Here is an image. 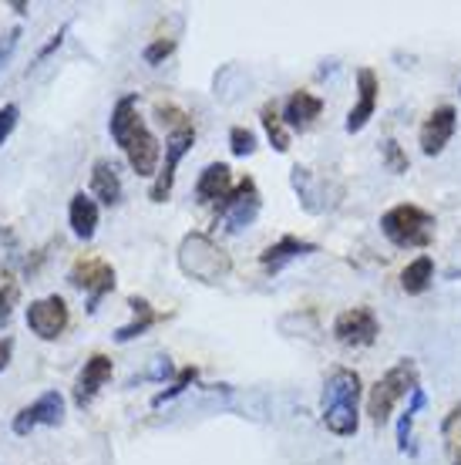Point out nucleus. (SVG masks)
Masks as SVG:
<instances>
[{
	"instance_id": "20",
	"label": "nucleus",
	"mask_w": 461,
	"mask_h": 465,
	"mask_svg": "<svg viewBox=\"0 0 461 465\" xmlns=\"http://www.w3.org/2000/svg\"><path fill=\"white\" fill-rule=\"evenodd\" d=\"M323 112V98L310 92H293L287 98V105H283V122L287 128H307L313 118H320Z\"/></svg>"
},
{
	"instance_id": "11",
	"label": "nucleus",
	"mask_w": 461,
	"mask_h": 465,
	"mask_svg": "<svg viewBox=\"0 0 461 465\" xmlns=\"http://www.w3.org/2000/svg\"><path fill=\"white\" fill-rule=\"evenodd\" d=\"M381 334V324L370 307H350L334 321V338L347 348H370Z\"/></svg>"
},
{
	"instance_id": "19",
	"label": "nucleus",
	"mask_w": 461,
	"mask_h": 465,
	"mask_svg": "<svg viewBox=\"0 0 461 465\" xmlns=\"http://www.w3.org/2000/svg\"><path fill=\"white\" fill-rule=\"evenodd\" d=\"M68 223L78 240H92L98 230V203L88 193H74L68 206Z\"/></svg>"
},
{
	"instance_id": "29",
	"label": "nucleus",
	"mask_w": 461,
	"mask_h": 465,
	"mask_svg": "<svg viewBox=\"0 0 461 465\" xmlns=\"http://www.w3.org/2000/svg\"><path fill=\"white\" fill-rule=\"evenodd\" d=\"M155 115H159L162 125H169V132H175V128H182V125H189V122H192L182 108L169 105V102H159V105H155Z\"/></svg>"
},
{
	"instance_id": "25",
	"label": "nucleus",
	"mask_w": 461,
	"mask_h": 465,
	"mask_svg": "<svg viewBox=\"0 0 461 465\" xmlns=\"http://www.w3.org/2000/svg\"><path fill=\"white\" fill-rule=\"evenodd\" d=\"M196 378H199V368H182V371L175 374V381H172V388H165V391H159V395L152 398V408H162L165 401H172V398H179V395H185L192 384H196Z\"/></svg>"
},
{
	"instance_id": "31",
	"label": "nucleus",
	"mask_w": 461,
	"mask_h": 465,
	"mask_svg": "<svg viewBox=\"0 0 461 465\" xmlns=\"http://www.w3.org/2000/svg\"><path fill=\"white\" fill-rule=\"evenodd\" d=\"M17 118H21V108H17V105L0 108V145L11 139V132L17 128Z\"/></svg>"
},
{
	"instance_id": "28",
	"label": "nucleus",
	"mask_w": 461,
	"mask_h": 465,
	"mask_svg": "<svg viewBox=\"0 0 461 465\" xmlns=\"http://www.w3.org/2000/svg\"><path fill=\"white\" fill-rule=\"evenodd\" d=\"M172 51H175V37H155V41L142 51V58H145V64H152V68H155V64H162V61L169 58Z\"/></svg>"
},
{
	"instance_id": "1",
	"label": "nucleus",
	"mask_w": 461,
	"mask_h": 465,
	"mask_svg": "<svg viewBox=\"0 0 461 465\" xmlns=\"http://www.w3.org/2000/svg\"><path fill=\"white\" fill-rule=\"evenodd\" d=\"M108 132H112V139L118 142V149L125 152L132 173L145 175V179H155V175H159L162 145L149 132V125L142 122L139 94L118 98L115 108H112V118H108Z\"/></svg>"
},
{
	"instance_id": "32",
	"label": "nucleus",
	"mask_w": 461,
	"mask_h": 465,
	"mask_svg": "<svg viewBox=\"0 0 461 465\" xmlns=\"http://www.w3.org/2000/svg\"><path fill=\"white\" fill-rule=\"evenodd\" d=\"M17 41H21V27H11L7 35L0 37V68L11 61V54H14V47H17Z\"/></svg>"
},
{
	"instance_id": "36",
	"label": "nucleus",
	"mask_w": 461,
	"mask_h": 465,
	"mask_svg": "<svg viewBox=\"0 0 461 465\" xmlns=\"http://www.w3.org/2000/svg\"><path fill=\"white\" fill-rule=\"evenodd\" d=\"M455 465H461V449H455Z\"/></svg>"
},
{
	"instance_id": "18",
	"label": "nucleus",
	"mask_w": 461,
	"mask_h": 465,
	"mask_svg": "<svg viewBox=\"0 0 461 465\" xmlns=\"http://www.w3.org/2000/svg\"><path fill=\"white\" fill-rule=\"evenodd\" d=\"M92 199L104 203V206H115L122 203V179L112 159H98L92 165Z\"/></svg>"
},
{
	"instance_id": "8",
	"label": "nucleus",
	"mask_w": 461,
	"mask_h": 465,
	"mask_svg": "<svg viewBox=\"0 0 461 465\" xmlns=\"http://www.w3.org/2000/svg\"><path fill=\"white\" fill-rule=\"evenodd\" d=\"M192 145H196V125H192V122L182 128H175V132H169V142H165V163L159 165V175L152 179V186H149L152 203H165V199L172 196L179 163H182L185 152L192 149Z\"/></svg>"
},
{
	"instance_id": "30",
	"label": "nucleus",
	"mask_w": 461,
	"mask_h": 465,
	"mask_svg": "<svg viewBox=\"0 0 461 465\" xmlns=\"http://www.w3.org/2000/svg\"><path fill=\"white\" fill-rule=\"evenodd\" d=\"M17 283H14L11 277H4L0 280V324H7L11 321V311H14V303H17Z\"/></svg>"
},
{
	"instance_id": "21",
	"label": "nucleus",
	"mask_w": 461,
	"mask_h": 465,
	"mask_svg": "<svg viewBox=\"0 0 461 465\" xmlns=\"http://www.w3.org/2000/svg\"><path fill=\"white\" fill-rule=\"evenodd\" d=\"M128 307H132V324H125V327H118L115 331V341L118 344H128V341H135V338H142L145 331H149L155 321H159V314H155V307H152L145 297H128Z\"/></svg>"
},
{
	"instance_id": "10",
	"label": "nucleus",
	"mask_w": 461,
	"mask_h": 465,
	"mask_svg": "<svg viewBox=\"0 0 461 465\" xmlns=\"http://www.w3.org/2000/svg\"><path fill=\"white\" fill-rule=\"evenodd\" d=\"M68 303L64 297L58 293H51V297H41L27 307V327H31V334H37L41 341H58L64 331H68Z\"/></svg>"
},
{
	"instance_id": "24",
	"label": "nucleus",
	"mask_w": 461,
	"mask_h": 465,
	"mask_svg": "<svg viewBox=\"0 0 461 465\" xmlns=\"http://www.w3.org/2000/svg\"><path fill=\"white\" fill-rule=\"evenodd\" d=\"M263 128H266V135H270V145H273V149L277 152L289 149V128H287V122H283V115H277L273 105L263 108Z\"/></svg>"
},
{
	"instance_id": "14",
	"label": "nucleus",
	"mask_w": 461,
	"mask_h": 465,
	"mask_svg": "<svg viewBox=\"0 0 461 465\" xmlns=\"http://www.w3.org/2000/svg\"><path fill=\"white\" fill-rule=\"evenodd\" d=\"M378 92H381L378 74L370 68H360L358 71V105L347 112V122H344V128L350 135H354V132H364L368 122L374 118V112H378Z\"/></svg>"
},
{
	"instance_id": "17",
	"label": "nucleus",
	"mask_w": 461,
	"mask_h": 465,
	"mask_svg": "<svg viewBox=\"0 0 461 465\" xmlns=\"http://www.w3.org/2000/svg\"><path fill=\"white\" fill-rule=\"evenodd\" d=\"M232 193V169L226 163H209L196 179V203H222Z\"/></svg>"
},
{
	"instance_id": "35",
	"label": "nucleus",
	"mask_w": 461,
	"mask_h": 465,
	"mask_svg": "<svg viewBox=\"0 0 461 465\" xmlns=\"http://www.w3.org/2000/svg\"><path fill=\"white\" fill-rule=\"evenodd\" d=\"M458 419H461V405H455V408H451V415H448V419H445V431H448L451 425H455V421H458Z\"/></svg>"
},
{
	"instance_id": "33",
	"label": "nucleus",
	"mask_w": 461,
	"mask_h": 465,
	"mask_svg": "<svg viewBox=\"0 0 461 465\" xmlns=\"http://www.w3.org/2000/svg\"><path fill=\"white\" fill-rule=\"evenodd\" d=\"M64 35H68V24H64V27H61L58 35H51V41H47V45L41 47V51H37V61H44L47 54H51V51H54V47H61V41H64Z\"/></svg>"
},
{
	"instance_id": "34",
	"label": "nucleus",
	"mask_w": 461,
	"mask_h": 465,
	"mask_svg": "<svg viewBox=\"0 0 461 465\" xmlns=\"http://www.w3.org/2000/svg\"><path fill=\"white\" fill-rule=\"evenodd\" d=\"M11 351H14V341L0 338V371H7V364H11Z\"/></svg>"
},
{
	"instance_id": "12",
	"label": "nucleus",
	"mask_w": 461,
	"mask_h": 465,
	"mask_svg": "<svg viewBox=\"0 0 461 465\" xmlns=\"http://www.w3.org/2000/svg\"><path fill=\"white\" fill-rule=\"evenodd\" d=\"M61 421H64V395L61 391H44L37 401H31V405L14 415V435H31L37 425L54 429Z\"/></svg>"
},
{
	"instance_id": "5",
	"label": "nucleus",
	"mask_w": 461,
	"mask_h": 465,
	"mask_svg": "<svg viewBox=\"0 0 461 465\" xmlns=\"http://www.w3.org/2000/svg\"><path fill=\"white\" fill-rule=\"evenodd\" d=\"M415 388H417V364L411 358L397 361L391 371L384 374L381 381L370 388V395H368V415H370V421H374L378 429H381V425H387L394 405H397L404 395H411Z\"/></svg>"
},
{
	"instance_id": "23",
	"label": "nucleus",
	"mask_w": 461,
	"mask_h": 465,
	"mask_svg": "<svg viewBox=\"0 0 461 465\" xmlns=\"http://www.w3.org/2000/svg\"><path fill=\"white\" fill-rule=\"evenodd\" d=\"M425 401H427L425 391H421V388H415V391H411V405H407V411H404L401 421H397V449H401V452H407V449H411V425H415L417 411L425 408Z\"/></svg>"
},
{
	"instance_id": "22",
	"label": "nucleus",
	"mask_w": 461,
	"mask_h": 465,
	"mask_svg": "<svg viewBox=\"0 0 461 465\" xmlns=\"http://www.w3.org/2000/svg\"><path fill=\"white\" fill-rule=\"evenodd\" d=\"M435 280V260L431 256H417L401 270V291L404 293H425Z\"/></svg>"
},
{
	"instance_id": "3",
	"label": "nucleus",
	"mask_w": 461,
	"mask_h": 465,
	"mask_svg": "<svg viewBox=\"0 0 461 465\" xmlns=\"http://www.w3.org/2000/svg\"><path fill=\"white\" fill-rule=\"evenodd\" d=\"M179 270L199 283H220L232 273V256L206 232H189L179 243Z\"/></svg>"
},
{
	"instance_id": "4",
	"label": "nucleus",
	"mask_w": 461,
	"mask_h": 465,
	"mask_svg": "<svg viewBox=\"0 0 461 465\" xmlns=\"http://www.w3.org/2000/svg\"><path fill=\"white\" fill-rule=\"evenodd\" d=\"M431 226L435 216L415 203H397L381 216V232L397 250H425L431 246Z\"/></svg>"
},
{
	"instance_id": "7",
	"label": "nucleus",
	"mask_w": 461,
	"mask_h": 465,
	"mask_svg": "<svg viewBox=\"0 0 461 465\" xmlns=\"http://www.w3.org/2000/svg\"><path fill=\"white\" fill-rule=\"evenodd\" d=\"M289 186H293V193L300 196L303 210L313 213V216L334 210L337 203H340V196H344V189L337 186V183L310 173L307 165H293V169H289Z\"/></svg>"
},
{
	"instance_id": "27",
	"label": "nucleus",
	"mask_w": 461,
	"mask_h": 465,
	"mask_svg": "<svg viewBox=\"0 0 461 465\" xmlns=\"http://www.w3.org/2000/svg\"><path fill=\"white\" fill-rule=\"evenodd\" d=\"M381 155H384V165H387L394 175L407 173V155H404L401 145H397L394 139H384L381 142Z\"/></svg>"
},
{
	"instance_id": "2",
	"label": "nucleus",
	"mask_w": 461,
	"mask_h": 465,
	"mask_svg": "<svg viewBox=\"0 0 461 465\" xmlns=\"http://www.w3.org/2000/svg\"><path fill=\"white\" fill-rule=\"evenodd\" d=\"M360 374L350 371V368H334L327 384H323V425L340 435V439H350L358 435L360 429Z\"/></svg>"
},
{
	"instance_id": "16",
	"label": "nucleus",
	"mask_w": 461,
	"mask_h": 465,
	"mask_svg": "<svg viewBox=\"0 0 461 465\" xmlns=\"http://www.w3.org/2000/svg\"><path fill=\"white\" fill-rule=\"evenodd\" d=\"M317 250H320L317 243H310V240H300V236L287 232V236H280L273 246H266L263 253H260V263H263V270H270V273H280L287 263L300 260V256L317 253Z\"/></svg>"
},
{
	"instance_id": "9",
	"label": "nucleus",
	"mask_w": 461,
	"mask_h": 465,
	"mask_svg": "<svg viewBox=\"0 0 461 465\" xmlns=\"http://www.w3.org/2000/svg\"><path fill=\"white\" fill-rule=\"evenodd\" d=\"M68 280H71V287L88 291V311H94L98 301H102L104 293L115 291V283H118L115 267H112L108 260H102V256H81V260H74Z\"/></svg>"
},
{
	"instance_id": "6",
	"label": "nucleus",
	"mask_w": 461,
	"mask_h": 465,
	"mask_svg": "<svg viewBox=\"0 0 461 465\" xmlns=\"http://www.w3.org/2000/svg\"><path fill=\"white\" fill-rule=\"evenodd\" d=\"M256 216H260V189H256V183L246 175V179H240V183L232 186L230 196L220 203L216 223H222V230L230 232V236H236V232H242L246 226H253Z\"/></svg>"
},
{
	"instance_id": "13",
	"label": "nucleus",
	"mask_w": 461,
	"mask_h": 465,
	"mask_svg": "<svg viewBox=\"0 0 461 465\" xmlns=\"http://www.w3.org/2000/svg\"><path fill=\"white\" fill-rule=\"evenodd\" d=\"M455 125H458V112H455V105H438L431 115L425 118V125H421V152L425 155H441L445 152V145L451 142V135H455Z\"/></svg>"
},
{
	"instance_id": "15",
	"label": "nucleus",
	"mask_w": 461,
	"mask_h": 465,
	"mask_svg": "<svg viewBox=\"0 0 461 465\" xmlns=\"http://www.w3.org/2000/svg\"><path fill=\"white\" fill-rule=\"evenodd\" d=\"M112 374H115V364L108 354H92V358L84 361V368L78 374V384H74V405L78 408H88L94 401V395L102 391L104 381H112Z\"/></svg>"
},
{
	"instance_id": "26",
	"label": "nucleus",
	"mask_w": 461,
	"mask_h": 465,
	"mask_svg": "<svg viewBox=\"0 0 461 465\" xmlns=\"http://www.w3.org/2000/svg\"><path fill=\"white\" fill-rule=\"evenodd\" d=\"M230 152L232 155H253L256 152V132L246 125H236L230 132Z\"/></svg>"
}]
</instances>
